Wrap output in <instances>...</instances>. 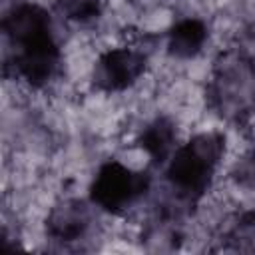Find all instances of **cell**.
<instances>
[{"instance_id": "1", "label": "cell", "mask_w": 255, "mask_h": 255, "mask_svg": "<svg viewBox=\"0 0 255 255\" xmlns=\"http://www.w3.org/2000/svg\"><path fill=\"white\" fill-rule=\"evenodd\" d=\"M2 32L16 48L14 72L34 88L46 86L60 66L50 14L34 2L20 0L4 12Z\"/></svg>"}, {"instance_id": "2", "label": "cell", "mask_w": 255, "mask_h": 255, "mask_svg": "<svg viewBox=\"0 0 255 255\" xmlns=\"http://www.w3.org/2000/svg\"><path fill=\"white\" fill-rule=\"evenodd\" d=\"M225 135L219 131H203L179 145L169 159L165 177L169 185L187 201L199 199L223 157Z\"/></svg>"}, {"instance_id": "3", "label": "cell", "mask_w": 255, "mask_h": 255, "mask_svg": "<svg viewBox=\"0 0 255 255\" xmlns=\"http://www.w3.org/2000/svg\"><path fill=\"white\" fill-rule=\"evenodd\" d=\"M149 183L147 173L112 159L98 169L90 185V199L108 213H124L149 189Z\"/></svg>"}, {"instance_id": "4", "label": "cell", "mask_w": 255, "mask_h": 255, "mask_svg": "<svg viewBox=\"0 0 255 255\" xmlns=\"http://www.w3.org/2000/svg\"><path fill=\"white\" fill-rule=\"evenodd\" d=\"M211 98L227 118H243L255 106V74L241 58H225L215 72Z\"/></svg>"}, {"instance_id": "5", "label": "cell", "mask_w": 255, "mask_h": 255, "mask_svg": "<svg viewBox=\"0 0 255 255\" xmlns=\"http://www.w3.org/2000/svg\"><path fill=\"white\" fill-rule=\"evenodd\" d=\"M147 66L145 54L131 48H114L100 56L94 68V84L104 92H122L129 88Z\"/></svg>"}, {"instance_id": "6", "label": "cell", "mask_w": 255, "mask_h": 255, "mask_svg": "<svg viewBox=\"0 0 255 255\" xmlns=\"http://www.w3.org/2000/svg\"><path fill=\"white\" fill-rule=\"evenodd\" d=\"M90 225V211L80 199H66L52 207L46 219V231L52 239L70 243L80 239Z\"/></svg>"}, {"instance_id": "7", "label": "cell", "mask_w": 255, "mask_h": 255, "mask_svg": "<svg viewBox=\"0 0 255 255\" xmlns=\"http://www.w3.org/2000/svg\"><path fill=\"white\" fill-rule=\"evenodd\" d=\"M137 143L149 155L151 163L161 165L173 153V147H175V126H173V122L167 120V118H155L151 124H147L143 128V131L139 133Z\"/></svg>"}, {"instance_id": "8", "label": "cell", "mask_w": 255, "mask_h": 255, "mask_svg": "<svg viewBox=\"0 0 255 255\" xmlns=\"http://www.w3.org/2000/svg\"><path fill=\"white\" fill-rule=\"evenodd\" d=\"M207 40V26L197 18H183L179 20L167 34V48L169 54L175 58H193L201 52Z\"/></svg>"}, {"instance_id": "9", "label": "cell", "mask_w": 255, "mask_h": 255, "mask_svg": "<svg viewBox=\"0 0 255 255\" xmlns=\"http://www.w3.org/2000/svg\"><path fill=\"white\" fill-rule=\"evenodd\" d=\"M56 6L64 18L74 22H90L102 14L100 0H58Z\"/></svg>"}, {"instance_id": "10", "label": "cell", "mask_w": 255, "mask_h": 255, "mask_svg": "<svg viewBox=\"0 0 255 255\" xmlns=\"http://www.w3.org/2000/svg\"><path fill=\"white\" fill-rule=\"evenodd\" d=\"M231 177L237 185L245 189H255V149L247 151L235 161L231 169Z\"/></svg>"}, {"instance_id": "11", "label": "cell", "mask_w": 255, "mask_h": 255, "mask_svg": "<svg viewBox=\"0 0 255 255\" xmlns=\"http://www.w3.org/2000/svg\"><path fill=\"white\" fill-rule=\"evenodd\" d=\"M241 227L243 229H253L255 231V209L253 211H247L241 219Z\"/></svg>"}]
</instances>
